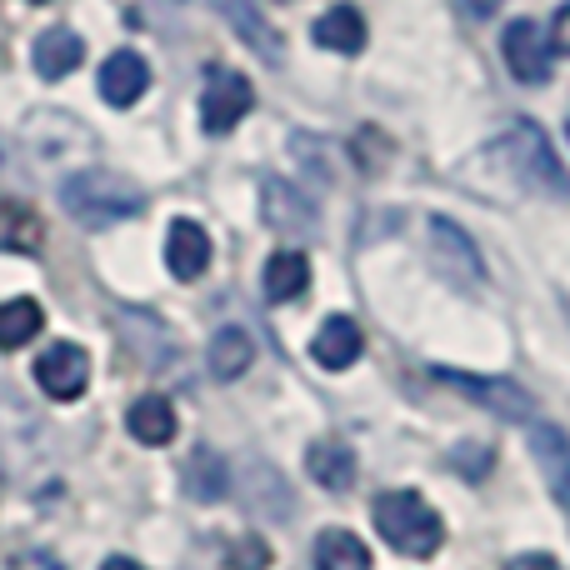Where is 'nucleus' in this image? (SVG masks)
Instances as JSON below:
<instances>
[{
    "label": "nucleus",
    "instance_id": "obj_1",
    "mask_svg": "<svg viewBox=\"0 0 570 570\" xmlns=\"http://www.w3.org/2000/svg\"><path fill=\"white\" fill-rule=\"evenodd\" d=\"M60 206L90 230L120 226V220L140 216L146 210V196H140L136 180H126L120 170H80L60 186Z\"/></svg>",
    "mask_w": 570,
    "mask_h": 570
},
{
    "label": "nucleus",
    "instance_id": "obj_2",
    "mask_svg": "<svg viewBox=\"0 0 570 570\" xmlns=\"http://www.w3.org/2000/svg\"><path fill=\"white\" fill-rule=\"evenodd\" d=\"M491 156L505 160V170H515V180L531 190H541V196H556V200H570V170L561 166V156H556L551 136H546L535 120H511V130L505 136H495Z\"/></svg>",
    "mask_w": 570,
    "mask_h": 570
},
{
    "label": "nucleus",
    "instance_id": "obj_3",
    "mask_svg": "<svg viewBox=\"0 0 570 570\" xmlns=\"http://www.w3.org/2000/svg\"><path fill=\"white\" fill-rule=\"evenodd\" d=\"M371 515H375V531H381V541L391 546V551L411 556V561H425V556H435V551H441V541H445L441 515H435L415 491H385V495H375V511Z\"/></svg>",
    "mask_w": 570,
    "mask_h": 570
},
{
    "label": "nucleus",
    "instance_id": "obj_4",
    "mask_svg": "<svg viewBox=\"0 0 570 570\" xmlns=\"http://www.w3.org/2000/svg\"><path fill=\"white\" fill-rule=\"evenodd\" d=\"M250 106H256V90L240 70H210L206 96H200V126L206 136H230L250 116Z\"/></svg>",
    "mask_w": 570,
    "mask_h": 570
},
{
    "label": "nucleus",
    "instance_id": "obj_5",
    "mask_svg": "<svg viewBox=\"0 0 570 570\" xmlns=\"http://www.w3.org/2000/svg\"><path fill=\"white\" fill-rule=\"evenodd\" d=\"M431 256H435V271L455 285H481L485 281V266H481V250L475 240L455 226L451 216H431Z\"/></svg>",
    "mask_w": 570,
    "mask_h": 570
},
{
    "label": "nucleus",
    "instance_id": "obj_6",
    "mask_svg": "<svg viewBox=\"0 0 570 570\" xmlns=\"http://www.w3.org/2000/svg\"><path fill=\"white\" fill-rule=\"evenodd\" d=\"M36 385L50 401H80L90 385V355L76 341H56L50 351H40L36 361Z\"/></svg>",
    "mask_w": 570,
    "mask_h": 570
},
{
    "label": "nucleus",
    "instance_id": "obj_7",
    "mask_svg": "<svg viewBox=\"0 0 570 570\" xmlns=\"http://www.w3.org/2000/svg\"><path fill=\"white\" fill-rule=\"evenodd\" d=\"M445 385H455L461 395L481 401L485 411H495L501 421H531L535 415V401L521 391L515 381H501V375H465V371H435Z\"/></svg>",
    "mask_w": 570,
    "mask_h": 570
},
{
    "label": "nucleus",
    "instance_id": "obj_8",
    "mask_svg": "<svg viewBox=\"0 0 570 570\" xmlns=\"http://www.w3.org/2000/svg\"><path fill=\"white\" fill-rule=\"evenodd\" d=\"M501 56H505V70L525 86H541L551 80V40L535 20H511V30L501 36Z\"/></svg>",
    "mask_w": 570,
    "mask_h": 570
},
{
    "label": "nucleus",
    "instance_id": "obj_9",
    "mask_svg": "<svg viewBox=\"0 0 570 570\" xmlns=\"http://www.w3.org/2000/svg\"><path fill=\"white\" fill-rule=\"evenodd\" d=\"M210 6L220 10V20H226L230 30H236L240 40H246L250 50H256L266 66H281L285 60V40H281V30L271 26L266 16H261V6L256 0H210Z\"/></svg>",
    "mask_w": 570,
    "mask_h": 570
},
{
    "label": "nucleus",
    "instance_id": "obj_10",
    "mask_svg": "<svg viewBox=\"0 0 570 570\" xmlns=\"http://www.w3.org/2000/svg\"><path fill=\"white\" fill-rule=\"evenodd\" d=\"M525 441H531V455L541 461V475H546V485H551V495L561 501V511L570 515V435L561 431V425L531 421Z\"/></svg>",
    "mask_w": 570,
    "mask_h": 570
},
{
    "label": "nucleus",
    "instance_id": "obj_11",
    "mask_svg": "<svg viewBox=\"0 0 570 570\" xmlns=\"http://www.w3.org/2000/svg\"><path fill=\"white\" fill-rule=\"evenodd\" d=\"M166 266L176 281H200L210 266V236L200 220H170L166 230Z\"/></svg>",
    "mask_w": 570,
    "mask_h": 570
},
{
    "label": "nucleus",
    "instance_id": "obj_12",
    "mask_svg": "<svg viewBox=\"0 0 570 570\" xmlns=\"http://www.w3.org/2000/svg\"><path fill=\"white\" fill-rule=\"evenodd\" d=\"M146 90H150V66L136 50H116V56L100 66V96H106V106L130 110Z\"/></svg>",
    "mask_w": 570,
    "mask_h": 570
},
{
    "label": "nucleus",
    "instance_id": "obj_13",
    "mask_svg": "<svg viewBox=\"0 0 570 570\" xmlns=\"http://www.w3.org/2000/svg\"><path fill=\"white\" fill-rule=\"evenodd\" d=\"M361 351H365V335H361V325H355L351 315H331V321L315 331V341H311L315 365H325V371H351V365L361 361Z\"/></svg>",
    "mask_w": 570,
    "mask_h": 570
},
{
    "label": "nucleus",
    "instance_id": "obj_14",
    "mask_svg": "<svg viewBox=\"0 0 570 570\" xmlns=\"http://www.w3.org/2000/svg\"><path fill=\"white\" fill-rule=\"evenodd\" d=\"M261 210H266V226L281 230V236H301V230L315 226L311 200L295 186H285V180H266V186H261Z\"/></svg>",
    "mask_w": 570,
    "mask_h": 570
},
{
    "label": "nucleus",
    "instance_id": "obj_15",
    "mask_svg": "<svg viewBox=\"0 0 570 570\" xmlns=\"http://www.w3.org/2000/svg\"><path fill=\"white\" fill-rule=\"evenodd\" d=\"M30 60H36V76L40 80H66L70 70L86 60V40L76 36V30L56 26V30H40L36 50H30Z\"/></svg>",
    "mask_w": 570,
    "mask_h": 570
},
{
    "label": "nucleus",
    "instance_id": "obj_16",
    "mask_svg": "<svg viewBox=\"0 0 570 570\" xmlns=\"http://www.w3.org/2000/svg\"><path fill=\"white\" fill-rule=\"evenodd\" d=\"M311 40L321 50H335V56H361L365 50V16L355 6H331L311 26Z\"/></svg>",
    "mask_w": 570,
    "mask_h": 570
},
{
    "label": "nucleus",
    "instance_id": "obj_17",
    "mask_svg": "<svg viewBox=\"0 0 570 570\" xmlns=\"http://www.w3.org/2000/svg\"><path fill=\"white\" fill-rule=\"evenodd\" d=\"M305 471H311V481L315 485H325V491H351L355 485V455H351V445L345 441H311V451H305Z\"/></svg>",
    "mask_w": 570,
    "mask_h": 570
},
{
    "label": "nucleus",
    "instance_id": "obj_18",
    "mask_svg": "<svg viewBox=\"0 0 570 570\" xmlns=\"http://www.w3.org/2000/svg\"><path fill=\"white\" fill-rule=\"evenodd\" d=\"M126 425L140 445H170L176 441V405L166 395H140L126 411Z\"/></svg>",
    "mask_w": 570,
    "mask_h": 570
},
{
    "label": "nucleus",
    "instance_id": "obj_19",
    "mask_svg": "<svg viewBox=\"0 0 570 570\" xmlns=\"http://www.w3.org/2000/svg\"><path fill=\"white\" fill-rule=\"evenodd\" d=\"M46 230H40V216L20 200H0V256H36Z\"/></svg>",
    "mask_w": 570,
    "mask_h": 570
},
{
    "label": "nucleus",
    "instance_id": "obj_20",
    "mask_svg": "<svg viewBox=\"0 0 570 570\" xmlns=\"http://www.w3.org/2000/svg\"><path fill=\"white\" fill-rule=\"evenodd\" d=\"M250 361H256V341H250L240 325L216 331V341H210V375H216V381H240V375L250 371Z\"/></svg>",
    "mask_w": 570,
    "mask_h": 570
},
{
    "label": "nucleus",
    "instance_id": "obj_21",
    "mask_svg": "<svg viewBox=\"0 0 570 570\" xmlns=\"http://www.w3.org/2000/svg\"><path fill=\"white\" fill-rule=\"evenodd\" d=\"M305 285H311V261L301 256V250H276V256L266 261V301H295V295H305Z\"/></svg>",
    "mask_w": 570,
    "mask_h": 570
},
{
    "label": "nucleus",
    "instance_id": "obj_22",
    "mask_svg": "<svg viewBox=\"0 0 570 570\" xmlns=\"http://www.w3.org/2000/svg\"><path fill=\"white\" fill-rule=\"evenodd\" d=\"M40 325H46V311H40L30 295L6 301L0 305V351H20V345H30L40 335Z\"/></svg>",
    "mask_w": 570,
    "mask_h": 570
},
{
    "label": "nucleus",
    "instance_id": "obj_23",
    "mask_svg": "<svg viewBox=\"0 0 570 570\" xmlns=\"http://www.w3.org/2000/svg\"><path fill=\"white\" fill-rule=\"evenodd\" d=\"M315 570H371V551H365V541L355 531H321Z\"/></svg>",
    "mask_w": 570,
    "mask_h": 570
},
{
    "label": "nucleus",
    "instance_id": "obj_24",
    "mask_svg": "<svg viewBox=\"0 0 570 570\" xmlns=\"http://www.w3.org/2000/svg\"><path fill=\"white\" fill-rule=\"evenodd\" d=\"M186 491L196 495V501H216V495H226V461H220L216 451H196L186 461Z\"/></svg>",
    "mask_w": 570,
    "mask_h": 570
},
{
    "label": "nucleus",
    "instance_id": "obj_25",
    "mask_svg": "<svg viewBox=\"0 0 570 570\" xmlns=\"http://www.w3.org/2000/svg\"><path fill=\"white\" fill-rule=\"evenodd\" d=\"M351 156H355V166H361L365 176H375V170H381L385 160H391V140H385L375 126H365V130H355Z\"/></svg>",
    "mask_w": 570,
    "mask_h": 570
},
{
    "label": "nucleus",
    "instance_id": "obj_26",
    "mask_svg": "<svg viewBox=\"0 0 570 570\" xmlns=\"http://www.w3.org/2000/svg\"><path fill=\"white\" fill-rule=\"evenodd\" d=\"M266 566H271V546L261 541V535L236 541V551H230V570H266Z\"/></svg>",
    "mask_w": 570,
    "mask_h": 570
},
{
    "label": "nucleus",
    "instance_id": "obj_27",
    "mask_svg": "<svg viewBox=\"0 0 570 570\" xmlns=\"http://www.w3.org/2000/svg\"><path fill=\"white\" fill-rule=\"evenodd\" d=\"M551 50L556 56H570V0L551 16Z\"/></svg>",
    "mask_w": 570,
    "mask_h": 570
},
{
    "label": "nucleus",
    "instance_id": "obj_28",
    "mask_svg": "<svg viewBox=\"0 0 570 570\" xmlns=\"http://www.w3.org/2000/svg\"><path fill=\"white\" fill-rule=\"evenodd\" d=\"M505 570H561V561L541 556V551H525V556H515V561H505Z\"/></svg>",
    "mask_w": 570,
    "mask_h": 570
},
{
    "label": "nucleus",
    "instance_id": "obj_29",
    "mask_svg": "<svg viewBox=\"0 0 570 570\" xmlns=\"http://www.w3.org/2000/svg\"><path fill=\"white\" fill-rule=\"evenodd\" d=\"M455 6H461V16H471V20H491V16H501L505 0H455Z\"/></svg>",
    "mask_w": 570,
    "mask_h": 570
},
{
    "label": "nucleus",
    "instance_id": "obj_30",
    "mask_svg": "<svg viewBox=\"0 0 570 570\" xmlns=\"http://www.w3.org/2000/svg\"><path fill=\"white\" fill-rule=\"evenodd\" d=\"M100 570H140L136 561H130V556H110V561L106 566H100Z\"/></svg>",
    "mask_w": 570,
    "mask_h": 570
},
{
    "label": "nucleus",
    "instance_id": "obj_31",
    "mask_svg": "<svg viewBox=\"0 0 570 570\" xmlns=\"http://www.w3.org/2000/svg\"><path fill=\"white\" fill-rule=\"evenodd\" d=\"M30 6H46V0H30Z\"/></svg>",
    "mask_w": 570,
    "mask_h": 570
},
{
    "label": "nucleus",
    "instance_id": "obj_32",
    "mask_svg": "<svg viewBox=\"0 0 570 570\" xmlns=\"http://www.w3.org/2000/svg\"><path fill=\"white\" fill-rule=\"evenodd\" d=\"M566 136H570V120H566Z\"/></svg>",
    "mask_w": 570,
    "mask_h": 570
}]
</instances>
